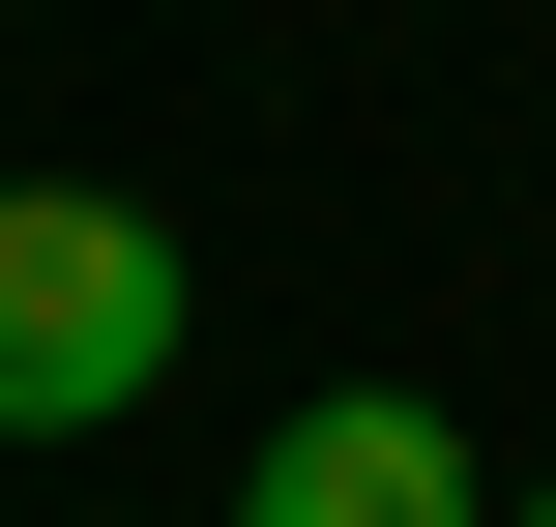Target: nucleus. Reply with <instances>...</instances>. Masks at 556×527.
<instances>
[{"mask_svg":"<svg viewBox=\"0 0 556 527\" xmlns=\"http://www.w3.org/2000/svg\"><path fill=\"white\" fill-rule=\"evenodd\" d=\"M176 381V235L117 176H0V440H117Z\"/></svg>","mask_w":556,"mask_h":527,"instance_id":"nucleus-1","label":"nucleus"},{"mask_svg":"<svg viewBox=\"0 0 556 527\" xmlns=\"http://www.w3.org/2000/svg\"><path fill=\"white\" fill-rule=\"evenodd\" d=\"M235 527H498V469H469V411H410V381H323V411L235 469Z\"/></svg>","mask_w":556,"mask_h":527,"instance_id":"nucleus-2","label":"nucleus"},{"mask_svg":"<svg viewBox=\"0 0 556 527\" xmlns=\"http://www.w3.org/2000/svg\"><path fill=\"white\" fill-rule=\"evenodd\" d=\"M528 527H556V499H528Z\"/></svg>","mask_w":556,"mask_h":527,"instance_id":"nucleus-3","label":"nucleus"}]
</instances>
